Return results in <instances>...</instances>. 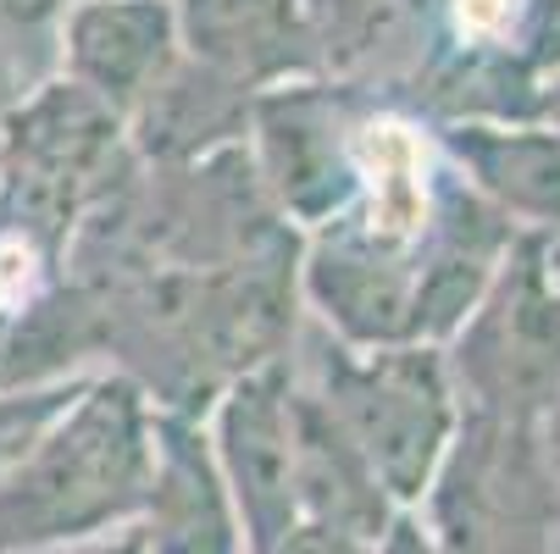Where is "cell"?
<instances>
[{
    "instance_id": "obj_1",
    "label": "cell",
    "mask_w": 560,
    "mask_h": 554,
    "mask_svg": "<svg viewBox=\"0 0 560 554\" xmlns=\"http://www.w3.org/2000/svg\"><path fill=\"white\" fill-rule=\"evenodd\" d=\"M155 400L128 377H90L0 483V554H50L133 527L150 488Z\"/></svg>"
},
{
    "instance_id": "obj_2",
    "label": "cell",
    "mask_w": 560,
    "mask_h": 554,
    "mask_svg": "<svg viewBox=\"0 0 560 554\" xmlns=\"http://www.w3.org/2000/svg\"><path fill=\"white\" fill-rule=\"evenodd\" d=\"M311 393L350 433L388 505L399 516H417L433 494V478L466 411L450 355L433 344H394V350L334 344L323 361V382Z\"/></svg>"
},
{
    "instance_id": "obj_3",
    "label": "cell",
    "mask_w": 560,
    "mask_h": 554,
    "mask_svg": "<svg viewBox=\"0 0 560 554\" xmlns=\"http://www.w3.org/2000/svg\"><path fill=\"white\" fill-rule=\"evenodd\" d=\"M417 521L444 554H549L560 494L544 460V427L460 411Z\"/></svg>"
},
{
    "instance_id": "obj_4",
    "label": "cell",
    "mask_w": 560,
    "mask_h": 554,
    "mask_svg": "<svg viewBox=\"0 0 560 554\" xmlns=\"http://www.w3.org/2000/svg\"><path fill=\"white\" fill-rule=\"evenodd\" d=\"M455 388L471 411L544 427L560 411V233H516L483 305L455 333Z\"/></svg>"
},
{
    "instance_id": "obj_5",
    "label": "cell",
    "mask_w": 560,
    "mask_h": 554,
    "mask_svg": "<svg viewBox=\"0 0 560 554\" xmlns=\"http://www.w3.org/2000/svg\"><path fill=\"white\" fill-rule=\"evenodd\" d=\"M211 455L222 465V483L245 521L250 554L272 549L300 521V488H294V377L278 361L250 366L222 382L206 416Z\"/></svg>"
},
{
    "instance_id": "obj_6",
    "label": "cell",
    "mask_w": 560,
    "mask_h": 554,
    "mask_svg": "<svg viewBox=\"0 0 560 554\" xmlns=\"http://www.w3.org/2000/svg\"><path fill=\"white\" fill-rule=\"evenodd\" d=\"M300 288L345 350L417 344V256L339 216L311 239Z\"/></svg>"
},
{
    "instance_id": "obj_7",
    "label": "cell",
    "mask_w": 560,
    "mask_h": 554,
    "mask_svg": "<svg viewBox=\"0 0 560 554\" xmlns=\"http://www.w3.org/2000/svg\"><path fill=\"white\" fill-rule=\"evenodd\" d=\"M144 554H250L238 505L206 438V416L155 405L150 488L133 516Z\"/></svg>"
},
{
    "instance_id": "obj_8",
    "label": "cell",
    "mask_w": 560,
    "mask_h": 554,
    "mask_svg": "<svg viewBox=\"0 0 560 554\" xmlns=\"http://www.w3.org/2000/svg\"><path fill=\"white\" fill-rule=\"evenodd\" d=\"M250 133L261 150V184L294 222L328 227L355 205V133H339L328 95L311 84L267 90L250 106Z\"/></svg>"
},
{
    "instance_id": "obj_9",
    "label": "cell",
    "mask_w": 560,
    "mask_h": 554,
    "mask_svg": "<svg viewBox=\"0 0 560 554\" xmlns=\"http://www.w3.org/2000/svg\"><path fill=\"white\" fill-rule=\"evenodd\" d=\"M61 78L133 117L184 61L173 0H72L56 23Z\"/></svg>"
},
{
    "instance_id": "obj_10",
    "label": "cell",
    "mask_w": 560,
    "mask_h": 554,
    "mask_svg": "<svg viewBox=\"0 0 560 554\" xmlns=\"http://www.w3.org/2000/svg\"><path fill=\"white\" fill-rule=\"evenodd\" d=\"M184 56L222 72L228 84L267 95L305 84L323 61V34L305 0H173Z\"/></svg>"
},
{
    "instance_id": "obj_11",
    "label": "cell",
    "mask_w": 560,
    "mask_h": 554,
    "mask_svg": "<svg viewBox=\"0 0 560 554\" xmlns=\"http://www.w3.org/2000/svg\"><path fill=\"white\" fill-rule=\"evenodd\" d=\"M460 184L522 233H560V133L544 122H450Z\"/></svg>"
},
{
    "instance_id": "obj_12",
    "label": "cell",
    "mask_w": 560,
    "mask_h": 554,
    "mask_svg": "<svg viewBox=\"0 0 560 554\" xmlns=\"http://www.w3.org/2000/svg\"><path fill=\"white\" fill-rule=\"evenodd\" d=\"M294 488H300V521L339 527L361 543H383L399 521L372 465L311 388H294Z\"/></svg>"
},
{
    "instance_id": "obj_13",
    "label": "cell",
    "mask_w": 560,
    "mask_h": 554,
    "mask_svg": "<svg viewBox=\"0 0 560 554\" xmlns=\"http://www.w3.org/2000/svg\"><path fill=\"white\" fill-rule=\"evenodd\" d=\"M250 90L228 84L222 72L184 56L162 78V90L128 117V139H139L150 155H173V162L178 155H211L250 128Z\"/></svg>"
},
{
    "instance_id": "obj_14",
    "label": "cell",
    "mask_w": 560,
    "mask_h": 554,
    "mask_svg": "<svg viewBox=\"0 0 560 554\" xmlns=\"http://www.w3.org/2000/svg\"><path fill=\"white\" fill-rule=\"evenodd\" d=\"M433 106L444 128L450 122H538L533 61L477 39L433 78Z\"/></svg>"
},
{
    "instance_id": "obj_15",
    "label": "cell",
    "mask_w": 560,
    "mask_h": 554,
    "mask_svg": "<svg viewBox=\"0 0 560 554\" xmlns=\"http://www.w3.org/2000/svg\"><path fill=\"white\" fill-rule=\"evenodd\" d=\"M90 377L67 382H34V388H0V483L28 460V449L45 438V427L78 400V388Z\"/></svg>"
},
{
    "instance_id": "obj_16",
    "label": "cell",
    "mask_w": 560,
    "mask_h": 554,
    "mask_svg": "<svg viewBox=\"0 0 560 554\" xmlns=\"http://www.w3.org/2000/svg\"><path fill=\"white\" fill-rule=\"evenodd\" d=\"M261 554H377V543H361V538H350V532H339V527H323V521H294L272 549H261Z\"/></svg>"
},
{
    "instance_id": "obj_17",
    "label": "cell",
    "mask_w": 560,
    "mask_h": 554,
    "mask_svg": "<svg viewBox=\"0 0 560 554\" xmlns=\"http://www.w3.org/2000/svg\"><path fill=\"white\" fill-rule=\"evenodd\" d=\"M67 7H72V0H0V28L39 34V28H56Z\"/></svg>"
},
{
    "instance_id": "obj_18",
    "label": "cell",
    "mask_w": 560,
    "mask_h": 554,
    "mask_svg": "<svg viewBox=\"0 0 560 554\" xmlns=\"http://www.w3.org/2000/svg\"><path fill=\"white\" fill-rule=\"evenodd\" d=\"M50 554H144L139 532L122 527V532H106V538H90V543H72V549H50Z\"/></svg>"
},
{
    "instance_id": "obj_19",
    "label": "cell",
    "mask_w": 560,
    "mask_h": 554,
    "mask_svg": "<svg viewBox=\"0 0 560 554\" xmlns=\"http://www.w3.org/2000/svg\"><path fill=\"white\" fill-rule=\"evenodd\" d=\"M533 17H538V39H544V50H538V61H560V0H533Z\"/></svg>"
},
{
    "instance_id": "obj_20",
    "label": "cell",
    "mask_w": 560,
    "mask_h": 554,
    "mask_svg": "<svg viewBox=\"0 0 560 554\" xmlns=\"http://www.w3.org/2000/svg\"><path fill=\"white\" fill-rule=\"evenodd\" d=\"M538 122H544L549 133H560V72L549 78V90L538 95Z\"/></svg>"
},
{
    "instance_id": "obj_21",
    "label": "cell",
    "mask_w": 560,
    "mask_h": 554,
    "mask_svg": "<svg viewBox=\"0 0 560 554\" xmlns=\"http://www.w3.org/2000/svg\"><path fill=\"white\" fill-rule=\"evenodd\" d=\"M0 173H7V139H0Z\"/></svg>"
},
{
    "instance_id": "obj_22",
    "label": "cell",
    "mask_w": 560,
    "mask_h": 554,
    "mask_svg": "<svg viewBox=\"0 0 560 554\" xmlns=\"http://www.w3.org/2000/svg\"><path fill=\"white\" fill-rule=\"evenodd\" d=\"M305 7H311V12H323V7H328V0H305Z\"/></svg>"
},
{
    "instance_id": "obj_23",
    "label": "cell",
    "mask_w": 560,
    "mask_h": 554,
    "mask_svg": "<svg viewBox=\"0 0 560 554\" xmlns=\"http://www.w3.org/2000/svg\"><path fill=\"white\" fill-rule=\"evenodd\" d=\"M549 554H560V532H555V543H549Z\"/></svg>"
}]
</instances>
